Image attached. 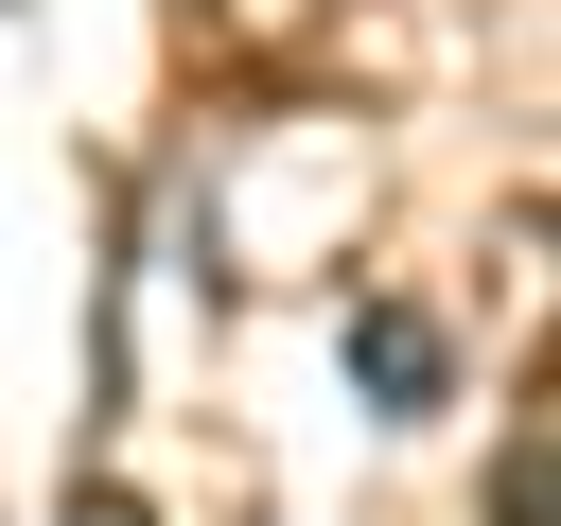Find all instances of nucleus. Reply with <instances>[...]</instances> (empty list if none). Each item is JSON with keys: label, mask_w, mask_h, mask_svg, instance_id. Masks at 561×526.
Returning a JSON list of instances; mask_svg holds the SVG:
<instances>
[{"label": "nucleus", "mask_w": 561, "mask_h": 526, "mask_svg": "<svg viewBox=\"0 0 561 526\" xmlns=\"http://www.w3.org/2000/svg\"><path fill=\"white\" fill-rule=\"evenodd\" d=\"M351 386H368L386 421H421V403L456 386V351H438V316H421V298H368V316H351Z\"/></svg>", "instance_id": "obj_1"}, {"label": "nucleus", "mask_w": 561, "mask_h": 526, "mask_svg": "<svg viewBox=\"0 0 561 526\" xmlns=\"http://www.w3.org/2000/svg\"><path fill=\"white\" fill-rule=\"evenodd\" d=\"M543 508H561V438L526 421V438H508V508H491V526H543Z\"/></svg>", "instance_id": "obj_2"}, {"label": "nucleus", "mask_w": 561, "mask_h": 526, "mask_svg": "<svg viewBox=\"0 0 561 526\" xmlns=\"http://www.w3.org/2000/svg\"><path fill=\"white\" fill-rule=\"evenodd\" d=\"M70 526H158V508H123V491H70Z\"/></svg>", "instance_id": "obj_3"}]
</instances>
